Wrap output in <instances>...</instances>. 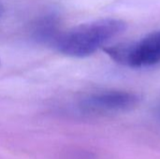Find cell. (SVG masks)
Instances as JSON below:
<instances>
[{
	"instance_id": "6da1fadb",
	"label": "cell",
	"mask_w": 160,
	"mask_h": 159,
	"mask_svg": "<svg viewBox=\"0 0 160 159\" xmlns=\"http://www.w3.org/2000/svg\"><path fill=\"white\" fill-rule=\"evenodd\" d=\"M126 29L127 24L121 20H98L80 24L60 34L54 45L65 55L86 57L96 52Z\"/></svg>"
},
{
	"instance_id": "7a4b0ae2",
	"label": "cell",
	"mask_w": 160,
	"mask_h": 159,
	"mask_svg": "<svg viewBox=\"0 0 160 159\" xmlns=\"http://www.w3.org/2000/svg\"><path fill=\"white\" fill-rule=\"evenodd\" d=\"M116 63L130 68H144L160 65V30L136 41L104 48Z\"/></svg>"
},
{
	"instance_id": "3957f363",
	"label": "cell",
	"mask_w": 160,
	"mask_h": 159,
	"mask_svg": "<svg viewBox=\"0 0 160 159\" xmlns=\"http://www.w3.org/2000/svg\"><path fill=\"white\" fill-rule=\"evenodd\" d=\"M140 96L124 90H105L90 94L80 102L82 112L108 114L132 110L140 103Z\"/></svg>"
},
{
	"instance_id": "277c9868",
	"label": "cell",
	"mask_w": 160,
	"mask_h": 159,
	"mask_svg": "<svg viewBox=\"0 0 160 159\" xmlns=\"http://www.w3.org/2000/svg\"><path fill=\"white\" fill-rule=\"evenodd\" d=\"M59 19L55 14H47L38 19L34 27L32 36L35 40L42 43L55 42L59 37Z\"/></svg>"
},
{
	"instance_id": "5b68a950",
	"label": "cell",
	"mask_w": 160,
	"mask_h": 159,
	"mask_svg": "<svg viewBox=\"0 0 160 159\" xmlns=\"http://www.w3.org/2000/svg\"><path fill=\"white\" fill-rule=\"evenodd\" d=\"M155 114L157 116V118L160 121V98L158 100V102L157 103L156 105V108H155Z\"/></svg>"
},
{
	"instance_id": "8992f818",
	"label": "cell",
	"mask_w": 160,
	"mask_h": 159,
	"mask_svg": "<svg viewBox=\"0 0 160 159\" xmlns=\"http://www.w3.org/2000/svg\"><path fill=\"white\" fill-rule=\"evenodd\" d=\"M3 13H4V7H3L2 3L0 2V19H1V17H2V15H3Z\"/></svg>"
}]
</instances>
